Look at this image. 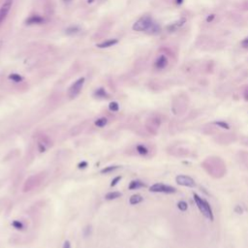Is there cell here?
I'll list each match as a JSON object with an SVG mask.
<instances>
[{
  "label": "cell",
  "instance_id": "1",
  "mask_svg": "<svg viewBox=\"0 0 248 248\" xmlns=\"http://www.w3.org/2000/svg\"><path fill=\"white\" fill-rule=\"evenodd\" d=\"M133 30L139 32H148L150 34H154L160 31V26L156 22L152 20L149 17H142L138 19L133 25Z\"/></svg>",
  "mask_w": 248,
  "mask_h": 248
},
{
  "label": "cell",
  "instance_id": "2",
  "mask_svg": "<svg viewBox=\"0 0 248 248\" xmlns=\"http://www.w3.org/2000/svg\"><path fill=\"white\" fill-rule=\"evenodd\" d=\"M194 200H195V203L198 206V208L200 209L202 213L204 214V216L206 217L209 220H213L214 217H213V212H212V209L209 206V204L208 203V201L204 200L203 198H201L198 194H194Z\"/></svg>",
  "mask_w": 248,
  "mask_h": 248
},
{
  "label": "cell",
  "instance_id": "3",
  "mask_svg": "<svg viewBox=\"0 0 248 248\" xmlns=\"http://www.w3.org/2000/svg\"><path fill=\"white\" fill-rule=\"evenodd\" d=\"M150 192L154 193H167V194H173L176 192V189L173 186L167 185L163 183H155L149 187Z\"/></svg>",
  "mask_w": 248,
  "mask_h": 248
},
{
  "label": "cell",
  "instance_id": "4",
  "mask_svg": "<svg viewBox=\"0 0 248 248\" xmlns=\"http://www.w3.org/2000/svg\"><path fill=\"white\" fill-rule=\"evenodd\" d=\"M84 81H85V79L84 78H80L79 80H77L75 83H74L72 85L70 86V88H69V97L70 98H76L77 96L80 94L81 90L83 89V83Z\"/></svg>",
  "mask_w": 248,
  "mask_h": 248
},
{
  "label": "cell",
  "instance_id": "5",
  "mask_svg": "<svg viewBox=\"0 0 248 248\" xmlns=\"http://www.w3.org/2000/svg\"><path fill=\"white\" fill-rule=\"evenodd\" d=\"M175 180H176V182L179 184V185L185 186V187H195V185H196L195 180L188 175H180L176 176Z\"/></svg>",
  "mask_w": 248,
  "mask_h": 248
},
{
  "label": "cell",
  "instance_id": "6",
  "mask_svg": "<svg viewBox=\"0 0 248 248\" xmlns=\"http://www.w3.org/2000/svg\"><path fill=\"white\" fill-rule=\"evenodd\" d=\"M13 2H14V0H5L4 3L2 4L1 8H0V24L6 19L7 15L12 8Z\"/></svg>",
  "mask_w": 248,
  "mask_h": 248
},
{
  "label": "cell",
  "instance_id": "7",
  "mask_svg": "<svg viewBox=\"0 0 248 248\" xmlns=\"http://www.w3.org/2000/svg\"><path fill=\"white\" fill-rule=\"evenodd\" d=\"M42 22H44V19L42 17L38 16V15H34V16L29 17L26 19V24H41Z\"/></svg>",
  "mask_w": 248,
  "mask_h": 248
},
{
  "label": "cell",
  "instance_id": "8",
  "mask_svg": "<svg viewBox=\"0 0 248 248\" xmlns=\"http://www.w3.org/2000/svg\"><path fill=\"white\" fill-rule=\"evenodd\" d=\"M117 43H118V40H117V39H110V40L105 41V42H103V43H101V44L96 45V47L99 48H110V47H112V46H114L116 44H117Z\"/></svg>",
  "mask_w": 248,
  "mask_h": 248
},
{
  "label": "cell",
  "instance_id": "9",
  "mask_svg": "<svg viewBox=\"0 0 248 248\" xmlns=\"http://www.w3.org/2000/svg\"><path fill=\"white\" fill-rule=\"evenodd\" d=\"M167 64H168L167 58H166L164 55H161L157 58L156 62H155V67L157 69H163L167 66Z\"/></svg>",
  "mask_w": 248,
  "mask_h": 248
},
{
  "label": "cell",
  "instance_id": "10",
  "mask_svg": "<svg viewBox=\"0 0 248 248\" xmlns=\"http://www.w3.org/2000/svg\"><path fill=\"white\" fill-rule=\"evenodd\" d=\"M145 184L140 180H133L130 182L128 188L129 190H136V189H139V188H142V187H144Z\"/></svg>",
  "mask_w": 248,
  "mask_h": 248
},
{
  "label": "cell",
  "instance_id": "11",
  "mask_svg": "<svg viewBox=\"0 0 248 248\" xmlns=\"http://www.w3.org/2000/svg\"><path fill=\"white\" fill-rule=\"evenodd\" d=\"M142 200H144V198H142V196L139 195V194H135V195L131 196V198L129 199V203L130 204H132V206H135V204L142 203Z\"/></svg>",
  "mask_w": 248,
  "mask_h": 248
},
{
  "label": "cell",
  "instance_id": "12",
  "mask_svg": "<svg viewBox=\"0 0 248 248\" xmlns=\"http://www.w3.org/2000/svg\"><path fill=\"white\" fill-rule=\"evenodd\" d=\"M122 196V194L120 192H116V191H114V192H109L106 194L105 196V199L108 201H112V200H116V199H118L120 197Z\"/></svg>",
  "mask_w": 248,
  "mask_h": 248
},
{
  "label": "cell",
  "instance_id": "13",
  "mask_svg": "<svg viewBox=\"0 0 248 248\" xmlns=\"http://www.w3.org/2000/svg\"><path fill=\"white\" fill-rule=\"evenodd\" d=\"M94 96L96 98H101V99H104V98H108L109 97V94L107 93V91L105 90L104 88H98L97 90H95L94 92Z\"/></svg>",
  "mask_w": 248,
  "mask_h": 248
},
{
  "label": "cell",
  "instance_id": "14",
  "mask_svg": "<svg viewBox=\"0 0 248 248\" xmlns=\"http://www.w3.org/2000/svg\"><path fill=\"white\" fill-rule=\"evenodd\" d=\"M107 123H108V119H107L106 117H100V118H98L95 121V125L97 127H100V128L105 127L107 125Z\"/></svg>",
  "mask_w": 248,
  "mask_h": 248
},
{
  "label": "cell",
  "instance_id": "15",
  "mask_svg": "<svg viewBox=\"0 0 248 248\" xmlns=\"http://www.w3.org/2000/svg\"><path fill=\"white\" fill-rule=\"evenodd\" d=\"M119 168V166H108V167H105L103 170H101V173H110L112 172H114V171L117 170V169Z\"/></svg>",
  "mask_w": 248,
  "mask_h": 248
},
{
  "label": "cell",
  "instance_id": "16",
  "mask_svg": "<svg viewBox=\"0 0 248 248\" xmlns=\"http://www.w3.org/2000/svg\"><path fill=\"white\" fill-rule=\"evenodd\" d=\"M137 151L140 155H147L148 153V149L144 144H139V145H137Z\"/></svg>",
  "mask_w": 248,
  "mask_h": 248
},
{
  "label": "cell",
  "instance_id": "17",
  "mask_svg": "<svg viewBox=\"0 0 248 248\" xmlns=\"http://www.w3.org/2000/svg\"><path fill=\"white\" fill-rule=\"evenodd\" d=\"M9 79L13 81H16V83H19V81L24 80V78L22 76H19V74H11L9 76Z\"/></svg>",
  "mask_w": 248,
  "mask_h": 248
},
{
  "label": "cell",
  "instance_id": "18",
  "mask_svg": "<svg viewBox=\"0 0 248 248\" xmlns=\"http://www.w3.org/2000/svg\"><path fill=\"white\" fill-rule=\"evenodd\" d=\"M79 31H80V28H79L78 26H71L66 29V33L69 35H72V34H76V33H78Z\"/></svg>",
  "mask_w": 248,
  "mask_h": 248
},
{
  "label": "cell",
  "instance_id": "19",
  "mask_svg": "<svg viewBox=\"0 0 248 248\" xmlns=\"http://www.w3.org/2000/svg\"><path fill=\"white\" fill-rule=\"evenodd\" d=\"M177 208H179L181 211H185V210H187V208H188V204L186 202L180 201V202H178V204H177Z\"/></svg>",
  "mask_w": 248,
  "mask_h": 248
},
{
  "label": "cell",
  "instance_id": "20",
  "mask_svg": "<svg viewBox=\"0 0 248 248\" xmlns=\"http://www.w3.org/2000/svg\"><path fill=\"white\" fill-rule=\"evenodd\" d=\"M109 109L112 112H117L119 110V105L117 102H111L109 105Z\"/></svg>",
  "mask_w": 248,
  "mask_h": 248
},
{
  "label": "cell",
  "instance_id": "21",
  "mask_svg": "<svg viewBox=\"0 0 248 248\" xmlns=\"http://www.w3.org/2000/svg\"><path fill=\"white\" fill-rule=\"evenodd\" d=\"M12 225H13V227H15V228L17 229V230H22V229H24V224H22V222L19 221V220L13 221Z\"/></svg>",
  "mask_w": 248,
  "mask_h": 248
},
{
  "label": "cell",
  "instance_id": "22",
  "mask_svg": "<svg viewBox=\"0 0 248 248\" xmlns=\"http://www.w3.org/2000/svg\"><path fill=\"white\" fill-rule=\"evenodd\" d=\"M215 124L217 125V126L221 127V128H224V129H230V126L228 123H226V122L224 121H218V122H215Z\"/></svg>",
  "mask_w": 248,
  "mask_h": 248
},
{
  "label": "cell",
  "instance_id": "23",
  "mask_svg": "<svg viewBox=\"0 0 248 248\" xmlns=\"http://www.w3.org/2000/svg\"><path fill=\"white\" fill-rule=\"evenodd\" d=\"M120 179H121V176L118 175V176H116V177L114 178V179L112 180V183H111V186L112 187V186H116L117 183H118V181H120Z\"/></svg>",
  "mask_w": 248,
  "mask_h": 248
},
{
  "label": "cell",
  "instance_id": "24",
  "mask_svg": "<svg viewBox=\"0 0 248 248\" xmlns=\"http://www.w3.org/2000/svg\"><path fill=\"white\" fill-rule=\"evenodd\" d=\"M38 148H39L40 152H44L47 147H46V145L44 144V142H43V144L42 142H39V144H38Z\"/></svg>",
  "mask_w": 248,
  "mask_h": 248
},
{
  "label": "cell",
  "instance_id": "25",
  "mask_svg": "<svg viewBox=\"0 0 248 248\" xmlns=\"http://www.w3.org/2000/svg\"><path fill=\"white\" fill-rule=\"evenodd\" d=\"M86 167H87V162L86 161H81L80 164H79V168L80 169H84Z\"/></svg>",
  "mask_w": 248,
  "mask_h": 248
},
{
  "label": "cell",
  "instance_id": "26",
  "mask_svg": "<svg viewBox=\"0 0 248 248\" xmlns=\"http://www.w3.org/2000/svg\"><path fill=\"white\" fill-rule=\"evenodd\" d=\"M63 248H71V243L69 240H66V241L64 242V244H63Z\"/></svg>",
  "mask_w": 248,
  "mask_h": 248
},
{
  "label": "cell",
  "instance_id": "27",
  "mask_svg": "<svg viewBox=\"0 0 248 248\" xmlns=\"http://www.w3.org/2000/svg\"><path fill=\"white\" fill-rule=\"evenodd\" d=\"M235 211L237 212V213H241L242 209H241V208H240L239 206H236V209H235Z\"/></svg>",
  "mask_w": 248,
  "mask_h": 248
},
{
  "label": "cell",
  "instance_id": "28",
  "mask_svg": "<svg viewBox=\"0 0 248 248\" xmlns=\"http://www.w3.org/2000/svg\"><path fill=\"white\" fill-rule=\"evenodd\" d=\"M244 43H248V40H245V41H244Z\"/></svg>",
  "mask_w": 248,
  "mask_h": 248
},
{
  "label": "cell",
  "instance_id": "29",
  "mask_svg": "<svg viewBox=\"0 0 248 248\" xmlns=\"http://www.w3.org/2000/svg\"><path fill=\"white\" fill-rule=\"evenodd\" d=\"M88 2H92V0H88Z\"/></svg>",
  "mask_w": 248,
  "mask_h": 248
}]
</instances>
